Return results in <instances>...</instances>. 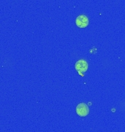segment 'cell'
Instances as JSON below:
<instances>
[{
	"label": "cell",
	"instance_id": "obj_1",
	"mask_svg": "<svg viewBox=\"0 0 125 132\" xmlns=\"http://www.w3.org/2000/svg\"><path fill=\"white\" fill-rule=\"evenodd\" d=\"M76 113L78 114L80 117H86L89 113V109L87 104L84 103L79 104L76 107Z\"/></svg>",
	"mask_w": 125,
	"mask_h": 132
},
{
	"label": "cell",
	"instance_id": "obj_2",
	"mask_svg": "<svg viewBox=\"0 0 125 132\" xmlns=\"http://www.w3.org/2000/svg\"><path fill=\"white\" fill-rule=\"evenodd\" d=\"M75 70L78 72L80 74L81 73H85L88 70V62L85 60H80L78 62H76L75 65Z\"/></svg>",
	"mask_w": 125,
	"mask_h": 132
},
{
	"label": "cell",
	"instance_id": "obj_3",
	"mask_svg": "<svg viewBox=\"0 0 125 132\" xmlns=\"http://www.w3.org/2000/svg\"><path fill=\"white\" fill-rule=\"evenodd\" d=\"M75 24L79 28H85L88 25V19L85 15H80L75 20Z\"/></svg>",
	"mask_w": 125,
	"mask_h": 132
}]
</instances>
